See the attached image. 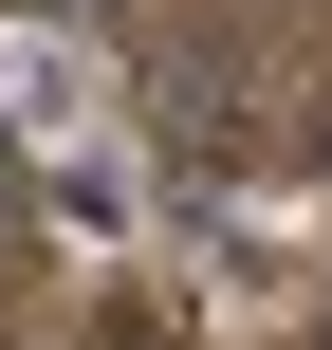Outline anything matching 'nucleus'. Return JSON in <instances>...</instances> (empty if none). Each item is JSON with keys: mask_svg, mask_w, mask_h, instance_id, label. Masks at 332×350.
<instances>
[{"mask_svg": "<svg viewBox=\"0 0 332 350\" xmlns=\"http://www.w3.org/2000/svg\"><path fill=\"white\" fill-rule=\"evenodd\" d=\"M314 314H332V295H314Z\"/></svg>", "mask_w": 332, "mask_h": 350, "instance_id": "nucleus-5", "label": "nucleus"}, {"mask_svg": "<svg viewBox=\"0 0 332 350\" xmlns=\"http://www.w3.org/2000/svg\"><path fill=\"white\" fill-rule=\"evenodd\" d=\"M55 92H74V55H55V37L18 18V37H0V111H55Z\"/></svg>", "mask_w": 332, "mask_h": 350, "instance_id": "nucleus-2", "label": "nucleus"}, {"mask_svg": "<svg viewBox=\"0 0 332 350\" xmlns=\"http://www.w3.org/2000/svg\"><path fill=\"white\" fill-rule=\"evenodd\" d=\"M55 18H129V0H55Z\"/></svg>", "mask_w": 332, "mask_h": 350, "instance_id": "nucleus-3", "label": "nucleus"}, {"mask_svg": "<svg viewBox=\"0 0 332 350\" xmlns=\"http://www.w3.org/2000/svg\"><path fill=\"white\" fill-rule=\"evenodd\" d=\"M0 185H18V111H0Z\"/></svg>", "mask_w": 332, "mask_h": 350, "instance_id": "nucleus-4", "label": "nucleus"}, {"mask_svg": "<svg viewBox=\"0 0 332 350\" xmlns=\"http://www.w3.org/2000/svg\"><path fill=\"white\" fill-rule=\"evenodd\" d=\"M166 166H240V74H166Z\"/></svg>", "mask_w": 332, "mask_h": 350, "instance_id": "nucleus-1", "label": "nucleus"}]
</instances>
